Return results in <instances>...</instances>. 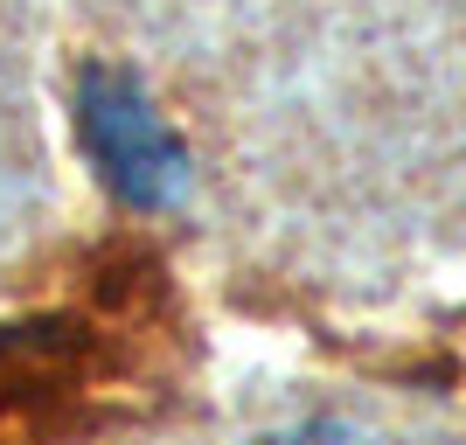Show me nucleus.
I'll return each instance as SVG.
<instances>
[{
	"instance_id": "obj_1",
	"label": "nucleus",
	"mask_w": 466,
	"mask_h": 445,
	"mask_svg": "<svg viewBox=\"0 0 466 445\" xmlns=\"http://www.w3.org/2000/svg\"><path fill=\"white\" fill-rule=\"evenodd\" d=\"M84 126H91V147L105 160V181H112L126 202H175L188 188V167H181V147L167 139V126L154 118V105L139 97L133 77L118 70H91L84 77Z\"/></svg>"
},
{
	"instance_id": "obj_2",
	"label": "nucleus",
	"mask_w": 466,
	"mask_h": 445,
	"mask_svg": "<svg viewBox=\"0 0 466 445\" xmlns=\"http://www.w3.org/2000/svg\"><path fill=\"white\" fill-rule=\"evenodd\" d=\"M265 445H362V439L341 431V425H299V431H279V439H265Z\"/></svg>"
}]
</instances>
